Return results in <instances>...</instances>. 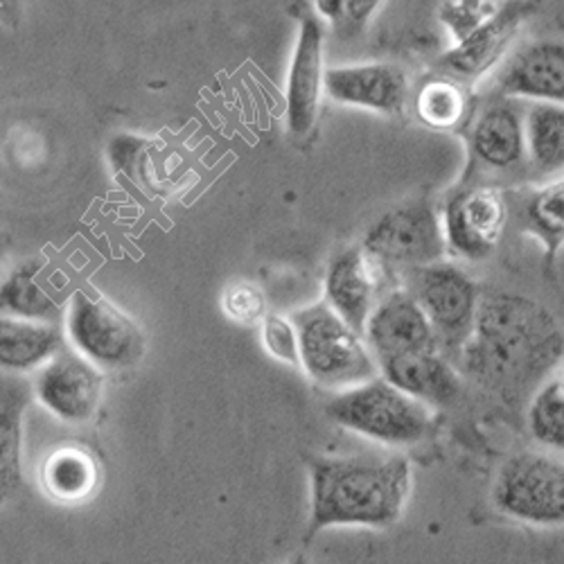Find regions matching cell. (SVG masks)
Listing matches in <instances>:
<instances>
[{"label": "cell", "mask_w": 564, "mask_h": 564, "mask_svg": "<svg viewBox=\"0 0 564 564\" xmlns=\"http://www.w3.org/2000/svg\"><path fill=\"white\" fill-rule=\"evenodd\" d=\"M463 372L506 404L533 398L564 357V333L533 299L510 292L481 296L475 333L458 352Z\"/></svg>", "instance_id": "cell-1"}, {"label": "cell", "mask_w": 564, "mask_h": 564, "mask_svg": "<svg viewBox=\"0 0 564 564\" xmlns=\"http://www.w3.org/2000/svg\"><path fill=\"white\" fill-rule=\"evenodd\" d=\"M305 542L330 527L391 529L411 495V463L395 456H312Z\"/></svg>", "instance_id": "cell-2"}, {"label": "cell", "mask_w": 564, "mask_h": 564, "mask_svg": "<svg viewBox=\"0 0 564 564\" xmlns=\"http://www.w3.org/2000/svg\"><path fill=\"white\" fill-rule=\"evenodd\" d=\"M292 321L301 339V368L316 387L341 393L382 375L364 335L325 301L299 310Z\"/></svg>", "instance_id": "cell-3"}, {"label": "cell", "mask_w": 564, "mask_h": 564, "mask_svg": "<svg viewBox=\"0 0 564 564\" xmlns=\"http://www.w3.org/2000/svg\"><path fill=\"white\" fill-rule=\"evenodd\" d=\"M325 413L335 425L389 447H411L425 441L432 427L430 406L393 387L382 375L335 393Z\"/></svg>", "instance_id": "cell-4"}, {"label": "cell", "mask_w": 564, "mask_h": 564, "mask_svg": "<svg viewBox=\"0 0 564 564\" xmlns=\"http://www.w3.org/2000/svg\"><path fill=\"white\" fill-rule=\"evenodd\" d=\"M70 350L100 370H124L145 355V335L133 316L105 296L77 290L64 314Z\"/></svg>", "instance_id": "cell-5"}, {"label": "cell", "mask_w": 564, "mask_h": 564, "mask_svg": "<svg viewBox=\"0 0 564 564\" xmlns=\"http://www.w3.org/2000/svg\"><path fill=\"white\" fill-rule=\"evenodd\" d=\"M495 508L533 527H564V460L546 452L510 456L492 484Z\"/></svg>", "instance_id": "cell-6"}, {"label": "cell", "mask_w": 564, "mask_h": 564, "mask_svg": "<svg viewBox=\"0 0 564 564\" xmlns=\"http://www.w3.org/2000/svg\"><path fill=\"white\" fill-rule=\"evenodd\" d=\"M406 290L425 310L438 337V346L460 352L475 333L484 296L477 282L445 260L430 267L406 269Z\"/></svg>", "instance_id": "cell-7"}, {"label": "cell", "mask_w": 564, "mask_h": 564, "mask_svg": "<svg viewBox=\"0 0 564 564\" xmlns=\"http://www.w3.org/2000/svg\"><path fill=\"white\" fill-rule=\"evenodd\" d=\"M387 269H417L443 262L447 240L443 219L430 202H413L384 213L375 221L361 245Z\"/></svg>", "instance_id": "cell-8"}, {"label": "cell", "mask_w": 564, "mask_h": 564, "mask_svg": "<svg viewBox=\"0 0 564 564\" xmlns=\"http://www.w3.org/2000/svg\"><path fill=\"white\" fill-rule=\"evenodd\" d=\"M527 105L497 93L479 113L467 133L473 167L495 176H529L527 148Z\"/></svg>", "instance_id": "cell-9"}, {"label": "cell", "mask_w": 564, "mask_h": 564, "mask_svg": "<svg viewBox=\"0 0 564 564\" xmlns=\"http://www.w3.org/2000/svg\"><path fill=\"white\" fill-rule=\"evenodd\" d=\"M447 249L465 260H486L501 242L508 206L497 185H463L443 206Z\"/></svg>", "instance_id": "cell-10"}, {"label": "cell", "mask_w": 564, "mask_h": 564, "mask_svg": "<svg viewBox=\"0 0 564 564\" xmlns=\"http://www.w3.org/2000/svg\"><path fill=\"white\" fill-rule=\"evenodd\" d=\"M32 387L34 400L57 420L66 425H86L100 409L105 370L75 350H62L36 372Z\"/></svg>", "instance_id": "cell-11"}, {"label": "cell", "mask_w": 564, "mask_h": 564, "mask_svg": "<svg viewBox=\"0 0 564 564\" xmlns=\"http://www.w3.org/2000/svg\"><path fill=\"white\" fill-rule=\"evenodd\" d=\"M535 8V0H508L486 21L460 36L454 48L441 57V68L458 82L484 77L508 55L510 45Z\"/></svg>", "instance_id": "cell-12"}, {"label": "cell", "mask_w": 564, "mask_h": 564, "mask_svg": "<svg viewBox=\"0 0 564 564\" xmlns=\"http://www.w3.org/2000/svg\"><path fill=\"white\" fill-rule=\"evenodd\" d=\"M389 269L364 247H352L333 258L325 273V303L350 327L364 335L366 323L389 292Z\"/></svg>", "instance_id": "cell-13"}, {"label": "cell", "mask_w": 564, "mask_h": 564, "mask_svg": "<svg viewBox=\"0 0 564 564\" xmlns=\"http://www.w3.org/2000/svg\"><path fill=\"white\" fill-rule=\"evenodd\" d=\"M364 339L378 361L409 352L441 350L425 310L406 288H391L382 296L366 323Z\"/></svg>", "instance_id": "cell-14"}, {"label": "cell", "mask_w": 564, "mask_h": 564, "mask_svg": "<svg viewBox=\"0 0 564 564\" xmlns=\"http://www.w3.org/2000/svg\"><path fill=\"white\" fill-rule=\"evenodd\" d=\"M325 96L346 105L395 116L409 96L406 73L389 62L335 66L325 70Z\"/></svg>", "instance_id": "cell-15"}, {"label": "cell", "mask_w": 564, "mask_h": 564, "mask_svg": "<svg viewBox=\"0 0 564 564\" xmlns=\"http://www.w3.org/2000/svg\"><path fill=\"white\" fill-rule=\"evenodd\" d=\"M323 93V25L321 19L310 14L301 21L288 73V129L294 138H305L314 129Z\"/></svg>", "instance_id": "cell-16"}, {"label": "cell", "mask_w": 564, "mask_h": 564, "mask_svg": "<svg viewBox=\"0 0 564 564\" xmlns=\"http://www.w3.org/2000/svg\"><path fill=\"white\" fill-rule=\"evenodd\" d=\"M497 93L564 107V43L544 39L517 51L497 77Z\"/></svg>", "instance_id": "cell-17"}, {"label": "cell", "mask_w": 564, "mask_h": 564, "mask_svg": "<svg viewBox=\"0 0 564 564\" xmlns=\"http://www.w3.org/2000/svg\"><path fill=\"white\" fill-rule=\"evenodd\" d=\"M378 364L384 380L427 406H452L463 393L458 370L441 350L398 355Z\"/></svg>", "instance_id": "cell-18"}, {"label": "cell", "mask_w": 564, "mask_h": 564, "mask_svg": "<svg viewBox=\"0 0 564 564\" xmlns=\"http://www.w3.org/2000/svg\"><path fill=\"white\" fill-rule=\"evenodd\" d=\"M41 492L62 506H79L98 495L102 467L90 449L77 443L59 445L39 467Z\"/></svg>", "instance_id": "cell-19"}, {"label": "cell", "mask_w": 564, "mask_h": 564, "mask_svg": "<svg viewBox=\"0 0 564 564\" xmlns=\"http://www.w3.org/2000/svg\"><path fill=\"white\" fill-rule=\"evenodd\" d=\"M34 387L25 375L3 372L0 384V490L3 501L12 499L23 486V422Z\"/></svg>", "instance_id": "cell-20"}, {"label": "cell", "mask_w": 564, "mask_h": 564, "mask_svg": "<svg viewBox=\"0 0 564 564\" xmlns=\"http://www.w3.org/2000/svg\"><path fill=\"white\" fill-rule=\"evenodd\" d=\"M66 344V333L57 323L0 318V366L3 372L30 375L53 361Z\"/></svg>", "instance_id": "cell-21"}, {"label": "cell", "mask_w": 564, "mask_h": 564, "mask_svg": "<svg viewBox=\"0 0 564 564\" xmlns=\"http://www.w3.org/2000/svg\"><path fill=\"white\" fill-rule=\"evenodd\" d=\"M529 172L535 181L564 176V107L531 102L527 109Z\"/></svg>", "instance_id": "cell-22"}, {"label": "cell", "mask_w": 564, "mask_h": 564, "mask_svg": "<svg viewBox=\"0 0 564 564\" xmlns=\"http://www.w3.org/2000/svg\"><path fill=\"white\" fill-rule=\"evenodd\" d=\"M41 260H25L17 264L0 285V310L3 316L57 323L66 312L55 294L45 290L39 275L43 271Z\"/></svg>", "instance_id": "cell-23"}, {"label": "cell", "mask_w": 564, "mask_h": 564, "mask_svg": "<svg viewBox=\"0 0 564 564\" xmlns=\"http://www.w3.org/2000/svg\"><path fill=\"white\" fill-rule=\"evenodd\" d=\"M520 219L524 230L540 240L546 271H551L564 247V176L546 181L531 191L522 202Z\"/></svg>", "instance_id": "cell-24"}, {"label": "cell", "mask_w": 564, "mask_h": 564, "mask_svg": "<svg viewBox=\"0 0 564 564\" xmlns=\"http://www.w3.org/2000/svg\"><path fill=\"white\" fill-rule=\"evenodd\" d=\"M415 113L436 131L456 129L467 113V93L454 77H430L415 96Z\"/></svg>", "instance_id": "cell-25"}, {"label": "cell", "mask_w": 564, "mask_h": 564, "mask_svg": "<svg viewBox=\"0 0 564 564\" xmlns=\"http://www.w3.org/2000/svg\"><path fill=\"white\" fill-rule=\"evenodd\" d=\"M109 161L116 178L138 191H156V174L152 167V143L148 138L120 133L109 143Z\"/></svg>", "instance_id": "cell-26"}, {"label": "cell", "mask_w": 564, "mask_h": 564, "mask_svg": "<svg viewBox=\"0 0 564 564\" xmlns=\"http://www.w3.org/2000/svg\"><path fill=\"white\" fill-rule=\"evenodd\" d=\"M529 430L542 447L564 452V391L557 380L542 384L531 398Z\"/></svg>", "instance_id": "cell-27"}, {"label": "cell", "mask_w": 564, "mask_h": 564, "mask_svg": "<svg viewBox=\"0 0 564 564\" xmlns=\"http://www.w3.org/2000/svg\"><path fill=\"white\" fill-rule=\"evenodd\" d=\"M380 6L382 0H316V12L341 36H357Z\"/></svg>", "instance_id": "cell-28"}, {"label": "cell", "mask_w": 564, "mask_h": 564, "mask_svg": "<svg viewBox=\"0 0 564 564\" xmlns=\"http://www.w3.org/2000/svg\"><path fill=\"white\" fill-rule=\"evenodd\" d=\"M262 344L267 352L288 366L301 368V339L292 318L280 314H267L262 321Z\"/></svg>", "instance_id": "cell-29"}, {"label": "cell", "mask_w": 564, "mask_h": 564, "mask_svg": "<svg viewBox=\"0 0 564 564\" xmlns=\"http://www.w3.org/2000/svg\"><path fill=\"white\" fill-rule=\"evenodd\" d=\"M224 314L232 321H238L242 325H253L262 323L267 318V301L264 294L249 285V282H238L226 290L224 294Z\"/></svg>", "instance_id": "cell-30"}, {"label": "cell", "mask_w": 564, "mask_h": 564, "mask_svg": "<svg viewBox=\"0 0 564 564\" xmlns=\"http://www.w3.org/2000/svg\"><path fill=\"white\" fill-rule=\"evenodd\" d=\"M557 382H560V387H562V391H564V372L560 375V378H557Z\"/></svg>", "instance_id": "cell-31"}, {"label": "cell", "mask_w": 564, "mask_h": 564, "mask_svg": "<svg viewBox=\"0 0 564 564\" xmlns=\"http://www.w3.org/2000/svg\"><path fill=\"white\" fill-rule=\"evenodd\" d=\"M299 564H301V560H299Z\"/></svg>", "instance_id": "cell-32"}]
</instances>
